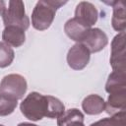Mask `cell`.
<instances>
[{"label": "cell", "mask_w": 126, "mask_h": 126, "mask_svg": "<svg viewBox=\"0 0 126 126\" xmlns=\"http://www.w3.org/2000/svg\"><path fill=\"white\" fill-rule=\"evenodd\" d=\"M20 109L26 118L38 121L43 117L58 118L65 111V106L57 97L32 92L21 102Z\"/></svg>", "instance_id": "obj_1"}, {"label": "cell", "mask_w": 126, "mask_h": 126, "mask_svg": "<svg viewBox=\"0 0 126 126\" xmlns=\"http://www.w3.org/2000/svg\"><path fill=\"white\" fill-rule=\"evenodd\" d=\"M66 3V1H38L32 14V27L37 31L47 30L55 18L56 11Z\"/></svg>", "instance_id": "obj_2"}, {"label": "cell", "mask_w": 126, "mask_h": 126, "mask_svg": "<svg viewBox=\"0 0 126 126\" xmlns=\"http://www.w3.org/2000/svg\"><path fill=\"white\" fill-rule=\"evenodd\" d=\"M2 18L5 27H18L24 31L30 27V19L26 14L23 1H9Z\"/></svg>", "instance_id": "obj_3"}, {"label": "cell", "mask_w": 126, "mask_h": 126, "mask_svg": "<svg viewBox=\"0 0 126 126\" xmlns=\"http://www.w3.org/2000/svg\"><path fill=\"white\" fill-rule=\"evenodd\" d=\"M27 81L20 74H9L0 82V93L21 99L27 92Z\"/></svg>", "instance_id": "obj_4"}, {"label": "cell", "mask_w": 126, "mask_h": 126, "mask_svg": "<svg viewBox=\"0 0 126 126\" xmlns=\"http://www.w3.org/2000/svg\"><path fill=\"white\" fill-rule=\"evenodd\" d=\"M125 32H119L114 36L111 42L110 65L113 71H126V55H125Z\"/></svg>", "instance_id": "obj_5"}, {"label": "cell", "mask_w": 126, "mask_h": 126, "mask_svg": "<svg viewBox=\"0 0 126 126\" xmlns=\"http://www.w3.org/2000/svg\"><path fill=\"white\" fill-rule=\"evenodd\" d=\"M91 52L82 43L74 44L67 53V63L74 70L84 69L90 62Z\"/></svg>", "instance_id": "obj_6"}, {"label": "cell", "mask_w": 126, "mask_h": 126, "mask_svg": "<svg viewBox=\"0 0 126 126\" xmlns=\"http://www.w3.org/2000/svg\"><path fill=\"white\" fill-rule=\"evenodd\" d=\"M81 43L84 44L91 53H95L102 50L107 45L108 37L105 32L100 29L91 28Z\"/></svg>", "instance_id": "obj_7"}, {"label": "cell", "mask_w": 126, "mask_h": 126, "mask_svg": "<svg viewBox=\"0 0 126 126\" xmlns=\"http://www.w3.org/2000/svg\"><path fill=\"white\" fill-rule=\"evenodd\" d=\"M74 18L77 19L82 25L92 28L97 21L98 11L91 2L82 1L76 6Z\"/></svg>", "instance_id": "obj_8"}, {"label": "cell", "mask_w": 126, "mask_h": 126, "mask_svg": "<svg viewBox=\"0 0 126 126\" xmlns=\"http://www.w3.org/2000/svg\"><path fill=\"white\" fill-rule=\"evenodd\" d=\"M91 28H88L84 25H82L77 19L72 18L69 19L64 26V32L70 37L72 40L76 41L77 43H81L84 39L85 35L87 34L88 31Z\"/></svg>", "instance_id": "obj_9"}, {"label": "cell", "mask_w": 126, "mask_h": 126, "mask_svg": "<svg viewBox=\"0 0 126 126\" xmlns=\"http://www.w3.org/2000/svg\"><path fill=\"white\" fill-rule=\"evenodd\" d=\"M113 7V15L111 19L112 28L119 32H125L126 29V12L123 1H114L108 3Z\"/></svg>", "instance_id": "obj_10"}, {"label": "cell", "mask_w": 126, "mask_h": 126, "mask_svg": "<svg viewBox=\"0 0 126 126\" xmlns=\"http://www.w3.org/2000/svg\"><path fill=\"white\" fill-rule=\"evenodd\" d=\"M3 42L13 47H20L26 41L25 31L18 27H5L2 32Z\"/></svg>", "instance_id": "obj_11"}, {"label": "cell", "mask_w": 126, "mask_h": 126, "mask_svg": "<svg viewBox=\"0 0 126 126\" xmlns=\"http://www.w3.org/2000/svg\"><path fill=\"white\" fill-rule=\"evenodd\" d=\"M105 91L110 94L126 92V73L113 71L109 76L105 84Z\"/></svg>", "instance_id": "obj_12"}, {"label": "cell", "mask_w": 126, "mask_h": 126, "mask_svg": "<svg viewBox=\"0 0 126 126\" xmlns=\"http://www.w3.org/2000/svg\"><path fill=\"white\" fill-rule=\"evenodd\" d=\"M82 108L89 115H97L104 111L105 101L98 94H90L84 98Z\"/></svg>", "instance_id": "obj_13"}, {"label": "cell", "mask_w": 126, "mask_h": 126, "mask_svg": "<svg viewBox=\"0 0 126 126\" xmlns=\"http://www.w3.org/2000/svg\"><path fill=\"white\" fill-rule=\"evenodd\" d=\"M58 126H85L84 114L78 108H70L65 110L57 118Z\"/></svg>", "instance_id": "obj_14"}, {"label": "cell", "mask_w": 126, "mask_h": 126, "mask_svg": "<svg viewBox=\"0 0 126 126\" xmlns=\"http://www.w3.org/2000/svg\"><path fill=\"white\" fill-rule=\"evenodd\" d=\"M125 116V110L120 111L114 115H111L110 117L102 118L94 123H92L90 126H126Z\"/></svg>", "instance_id": "obj_15"}, {"label": "cell", "mask_w": 126, "mask_h": 126, "mask_svg": "<svg viewBox=\"0 0 126 126\" xmlns=\"http://www.w3.org/2000/svg\"><path fill=\"white\" fill-rule=\"evenodd\" d=\"M18 100L10 95L0 93V116L10 115L17 107Z\"/></svg>", "instance_id": "obj_16"}, {"label": "cell", "mask_w": 126, "mask_h": 126, "mask_svg": "<svg viewBox=\"0 0 126 126\" xmlns=\"http://www.w3.org/2000/svg\"><path fill=\"white\" fill-rule=\"evenodd\" d=\"M15 58V53L12 47L5 42H0V68H5L11 65Z\"/></svg>", "instance_id": "obj_17"}, {"label": "cell", "mask_w": 126, "mask_h": 126, "mask_svg": "<svg viewBox=\"0 0 126 126\" xmlns=\"http://www.w3.org/2000/svg\"><path fill=\"white\" fill-rule=\"evenodd\" d=\"M7 6H6V2L4 1H0V15H3V13L5 12Z\"/></svg>", "instance_id": "obj_18"}, {"label": "cell", "mask_w": 126, "mask_h": 126, "mask_svg": "<svg viewBox=\"0 0 126 126\" xmlns=\"http://www.w3.org/2000/svg\"><path fill=\"white\" fill-rule=\"evenodd\" d=\"M18 126H37V125L30 123V122H22V123H19Z\"/></svg>", "instance_id": "obj_19"}, {"label": "cell", "mask_w": 126, "mask_h": 126, "mask_svg": "<svg viewBox=\"0 0 126 126\" xmlns=\"http://www.w3.org/2000/svg\"><path fill=\"white\" fill-rule=\"evenodd\" d=\"M0 126H4V125H2V124H0Z\"/></svg>", "instance_id": "obj_20"}]
</instances>
